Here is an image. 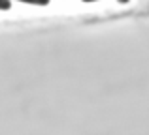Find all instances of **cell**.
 <instances>
[{"label":"cell","instance_id":"obj_4","mask_svg":"<svg viewBox=\"0 0 149 135\" xmlns=\"http://www.w3.org/2000/svg\"><path fill=\"white\" fill-rule=\"evenodd\" d=\"M117 2H119V4H128L130 0H117Z\"/></svg>","mask_w":149,"mask_h":135},{"label":"cell","instance_id":"obj_2","mask_svg":"<svg viewBox=\"0 0 149 135\" xmlns=\"http://www.w3.org/2000/svg\"><path fill=\"white\" fill-rule=\"evenodd\" d=\"M11 8V0H0V10L2 11H8Z\"/></svg>","mask_w":149,"mask_h":135},{"label":"cell","instance_id":"obj_1","mask_svg":"<svg viewBox=\"0 0 149 135\" xmlns=\"http://www.w3.org/2000/svg\"><path fill=\"white\" fill-rule=\"evenodd\" d=\"M13 2L30 4V6H49V2H51V0H13Z\"/></svg>","mask_w":149,"mask_h":135},{"label":"cell","instance_id":"obj_3","mask_svg":"<svg viewBox=\"0 0 149 135\" xmlns=\"http://www.w3.org/2000/svg\"><path fill=\"white\" fill-rule=\"evenodd\" d=\"M81 2H85V4H91V2H98V0H81Z\"/></svg>","mask_w":149,"mask_h":135}]
</instances>
